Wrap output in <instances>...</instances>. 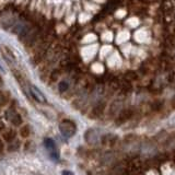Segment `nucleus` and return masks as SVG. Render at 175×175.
<instances>
[{"label":"nucleus","instance_id":"nucleus-4","mask_svg":"<svg viewBox=\"0 0 175 175\" xmlns=\"http://www.w3.org/2000/svg\"><path fill=\"white\" fill-rule=\"evenodd\" d=\"M0 50H1L2 56L4 57V59H6L8 63H14V64L17 63V59H15L14 54H13V53L11 52V50L9 49L7 46L1 45V46H0Z\"/></svg>","mask_w":175,"mask_h":175},{"label":"nucleus","instance_id":"nucleus-7","mask_svg":"<svg viewBox=\"0 0 175 175\" xmlns=\"http://www.w3.org/2000/svg\"><path fill=\"white\" fill-rule=\"evenodd\" d=\"M68 89H69V85H68V82H66V81H61L58 85V90H59V92H61V93L66 92Z\"/></svg>","mask_w":175,"mask_h":175},{"label":"nucleus","instance_id":"nucleus-10","mask_svg":"<svg viewBox=\"0 0 175 175\" xmlns=\"http://www.w3.org/2000/svg\"><path fill=\"white\" fill-rule=\"evenodd\" d=\"M61 175H74V173H72V172H70V171H67V170H65V171H63Z\"/></svg>","mask_w":175,"mask_h":175},{"label":"nucleus","instance_id":"nucleus-6","mask_svg":"<svg viewBox=\"0 0 175 175\" xmlns=\"http://www.w3.org/2000/svg\"><path fill=\"white\" fill-rule=\"evenodd\" d=\"M88 132L91 135V137H90V136H87V135H85L87 142L91 143V145H92V143H95V142H96V140H97V135H96V132H95L94 130H92V129L88 130Z\"/></svg>","mask_w":175,"mask_h":175},{"label":"nucleus","instance_id":"nucleus-8","mask_svg":"<svg viewBox=\"0 0 175 175\" xmlns=\"http://www.w3.org/2000/svg\"><path fill=\"white\" fill-rule=\"evenodd\" d=\"M14 137H15V134L12 131V130H10L9 132H7V135L4 134V139H6L7 141H13L14 140Z\"/></svg>","mask_w":175,"mask_h":175},{"label":"nucleus","instance_id":"nucleus-1","mask_svg":"<svg viewBox=\"0 0 175 175\" xmlns=\"http://www.w3.org/2000/svg\"><path fill=\"white\" fill-rule=\"evenodd\" d=\"M59 130H60L61 135L66 138H71L75 136L77 132V126L75 121H70V119H64L60 124H59Z\"/></svg>","mask_w":175,"mask_h":175},{"label":"nucleus","instance_id":"nucleus-3","mask_svg":"<svg viewBox=\"0 0 175 175\" xmlns=\"http://www.w3.org/2000/svg\"><path fill=\"white\" fill-rule=\"evenodd\" d=\"M30 93L33 99L39 102V103H46V102H47L45 95L41 92V90H39V88L35 87V85H30Z\"/></svg>","mask_w":175,"mask_h":175},{"label":"nucleus","instance_id":"nucleus-5","mask_svg":"<svg viewBox=\"0 0 175 175\" xmlns=\"http://www.w3.org/2000/svg\"><path fill=\"white\" fill-rule=\"evenodd\" d=\"M131 115H132V112H131V110H125V111H123V112L119 114V116H118V118H117V121H116V123L117 124H123V123H125L126 121H128V119L131 117Z\"/></svg>","mask_w":175,"mask_h":175},{"label":"nucleus","instance_id":"nucleus-11","mask_svg":"<svg viewBox=\"0 0 175 175\" xmlns=\"http://www.w3.org/2000/svg\"><path fill=\"white\" fill-rule=\"evenodd\" d=\"M2 149H3V145H2V142L0 141V152L2 151Z\"/></svg>","mask_w":175,"mask_h":175},{"label":"nucleus","instance_id":"nucleus-2","mask_svg":"<svg viewBox=\"0 0 175 175\" xmlns=\"http://www.w3.org/2000/svg\"><path fill=\"white\" fill-rule=\"evenodd\" d=\"M44 145H45V148L48 150L49 152V157L53 161H58L59 160V152L57 151V147L55 141L53 140L52 138H46L44 140Z\"/></svg>","mask_w":175,"mask_h":175},{"label":"nucleus","instance_id":"nucleus-9","mask_svg":"<svg viewBox=\"0 0 175 175\" xmlns=\"http://www.w3.org/2000/svg\"><path fill=\"white\" fill-rule=\"evenodd\" d=\"M21 135H22V137H24V138L28 137V135H30V128H28V126H24V127L22 128Z\"/></svg>","mask_w":175,"mask_h":175}]
</instances>
